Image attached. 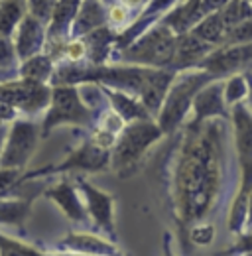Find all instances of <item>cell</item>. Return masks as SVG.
<instances>
[{"instance_id": "6da1fadb", "label": "cell", "mask_w": 252, "mask_h": 256, "mask_svg": "<svg viewBox=\"0 0 252 256\" xmlns=\"http://www.w3.org/2000/svg\"><path fill=\"white\" fill-rule=\"evenodd\" d=\"M228 118L188 120L172 158L170 195L182 224L201 223L217 205L226 176Z\"/></svg>"}, {"instance_id": "7a4b0ae2", "label": "cell", "mask_w": 252, "mask_h": 256, "mask_svg": "<svg viewBox=\"0 0 252 256\" xmlns=\"http://www.w3.org/2000/svg\"><path fill=\"white\" fill-rule=\"evenodd\" d=\"M211 79L213 77L201 67L176 71L170 83V89L164 96V102L156 114V122L164 130V134H174L186 124L191 112L193 96Z\"/></svg>"}, {"instance_id": "3957f363", "label": "cell", "mask_w": 252, "mask_h": 256, "mask_svg": "<svg viewBox=\"0 0 252 256\" xmlns=\"http://www.w3.org/2000/svg\"><path fill=\"white\" fill-rule=\"evenodd\" d=\"M164 130L156 118H140L126 122L118 132L112 148H110V170H114L120 178H128L140 166L148 150L162 140Z\"/></svg>"}, {"instance_id": "277c9868", "label": "cell", "mask_w": 252, "mask_h": 256, "mask_svg": "<svg viewBox=\"0 0 252 256\" xmlns=\"http://www.w3.org/2000/svg\"><path fill=\"white\" fill-rule=\"evenodd\" d=\"M96 114L98 112L81 98L77 85H52L50 104L40 122L42 138L50 136L58 126L93 128Z\"/></svg>"}, {"instance_id": "5b68a950", "label": "cell", "mask_w": 252, "mask_h": 256, "mask_svg": "<svg viewBox=\"0 0 252 256\" xmlns=\"http://www.w3.org/2000/svg\"><path fill=\"white\" fill-rule=\"evenodd\" d=\"M176 42H178V34L168 24L158 20L154 26H150L146 32L140 34L134 42H130L126 48L118 52L116 62L172 69Z\"/></svg>"}, {"instance_id": "8992f818", "label": "cell", "mask_w": 252, "mask_h": 256, "mask_svg": "<svg viewBox=\"0 0 252 256\" xmlns=\"http://www.w3.org/2000/svg\"><path fill=\"white\" fill-rule=\"evenodd\" d=\"M110 170V148L100 146L98 142H94L89 136L81 146H77L75 150H71L67 154V158L62 160L60 164L48 166V168H40L30 174H22L20 184L28 182V180H36L42 176H56V174H67V172H106Z\"/></svg>"}, {"instance_id": "52a82bcc", "label": "cell", "mask_w": 252, "mask_h": 256, "mask_svg": "<svg viewBox=\"0 0 252 256\" xmlns=\"http://www.w3.org/2000/svg\"><path fill=\"white\" fill-rule=\"evenodd\" d=\"M40 138H42V132H40L38 122H34L30 118H22V116L12 120L8 124L6 142L0 154V166L24 170L38 148Z\"/></svg>"}, {"instance_id": "ba28073f", "label": "cell", "mask_w": 252, "mask_h": 256, "mask_svg": "<svg viewBox=\"0 0 252 256\" xmlns=\"http://www.w3.org/2000/svg\"><path fill=\"white\" fill-rule=\"evenodd\" d=\"M52 85L50 83H34L22 77H14L8 81H0V102H8L20 110V114H38L44 112L50 104Z\"/></svg>"}, {"instance_id": "9c48e42d", "label": "cell", "mask_w": 252, "mask_h": 256, "mask_svg": "<svg viewBox=\"0 0 252 256\" xmlns=\"http://www.w3.org/2000/svg\"><path fill=\"white\" fill-rule=\"evenodd\" d=\"M213 79H226L234 73H246L252 69V42L244 44H220L201 64Z\"/></svg>"}, {"instance_id": "30bf717a", "label": "cell", "mask_w": 252, "mask_h": 256, "mask_svg": "<svg viewBox=\"0 0 252 256\" xmlns=\"http://www.w3.org/2000/svg\"><path fill=\"white\" fill-rule=\"evenodd\" d=\"M75 182H77V188L81 192L89 219L93 221L96 228H100L102 232H106L114 238V234H116L114 232V197L110 193L98 190L96 186L89 184L83 178H79Z\"/></svg>"}, {"instance_id": "8fae6325", "label": "cell", "mask_w": 252, "mask_h": 256, "mask_svg": "<svg viewBox=\"0 0 252 256\" xmlns=\"http://www.w3.org/2000/svg\"><path fill=\"white\" fill-rule=\"evenodd\" d=\"M222 79H211L209 83H205L197 95L193 96V104H191V112H189L188 120H207V118H228L230 114V106L224 100L222 93ZM186 120V122H188Z\"/></svg>"}, {"instance_id": "7c38bea8", "label": "cell", "mask_w": 252, "mask_h": 256, "mask_svg": "<svg viewBox=\"0 0 252 256\" xmlns=\"http://www.w3.org/2000/svg\"><path fill=\"white\" fill-rule=\"evenodd\" d=\"M12 44L16 50L18 60H26L32 58L40 52H46V44H48V26L38 20L36 16H32L26 12V16L20 20V24L16 26V30L12 34Z\"/></svg>"}, {"instance_id": "4fadbf2b", "label": "cell", "mask_w": 252, "mask_h": 256, "mask_svg": "<svg viewBox=\"0 0 252 256\" xmlns=\"http://www.w3.org/2000/svg\"><path fill=\"white\" fill-rule=\"evenodd\" d=\"M228 124L234 152L238 156V166H248L252 164V106L246 100L230 106Z\"/></svg>"}, {"instance_id": "5bb4252c", "label": "cell", "mask_w": 252, "mask_h": 256, "mask_svg": "<svg viewBox=\"0 0 252 256\" xmlns=\"http://www.w3.org/2000/svg\"><path fill=\"white\" fill-rule=\"evenodd\" d=\"M44 195L60 207V211H62L69 221H73V223H85L89 219L87 209H85V203H83V197H81V192H79L75 180H62V182L50 186L44 192Z\"/></svg>"}, {"instance_id": "9a60e30c", "label": "cell", "mask_w": 252, "mask_h": 256, "mask_svg": "<svg viewBox=\"0 0 252 256\" xmlns=\"http://www.w3.org/2000/svg\"><path fill=\"white\" fill-rule=\"evenodd\" d=\"M215 50V46L203 42L201 38H197L193 32L178 34V42H176V54H174V62L172 69L174 71H182L189 67H199V64Z\"/></svg>"}, {"instance_id": "2e32d148", "label": "cell", "mask_w": 252, "mask_h": 256, "mask_svg": "<svg viewBox=\"0 0 252 256\" xmlns=\"http://www.w3.org/2000/svg\"><path fill=\"white\" fill-rule=\"evenodd\" d=\"M60 246H62V250L89 256H106L118 252L114 240L100 238L94 232H69L65 238L60 240Z\"/></svg>"}, {"instance_id": "e0dca14e", "label": "cell", "mask_w": 252, "mask_h": 256, "mask_svg": "<svg viewBox=\"0 0 252 256\" xmlns=\"http://www.w3.org/2000/svg\"><path fill=\"white\" fill-rule=\"evenodd\" d=\"M102 26H106V2L104 0H83L71 24L69 38H83Z\"/></svg>"}, {"instance_id": "ac0fdd59", "label": "cell", "mask_w": 252, "mask_h": 256, "mask_svg": "<svg viewBox=\"0 0 252 256\" xmlns=\"http://www.w3.org/2000/svg\"><path fill=\"white\" fill-rule=\"evenodd\" d=\"M81 2L83 0H58L56 8L52 12V18L48 22V44L46 46L63 44L69 38L71 24L77 16V10H79Z\"/></svg>"}, {"instance_id": "d6986e66", "label": "cell", "mask_w": 252, "mask_h": 256, "mask_svg": "<svg viewBox=\"0 0 252 256\" xmlns=\"http://www.w3.org/2000/svg\"><path fill=\"white\" fill-rule=\"evenodd\" d=\"M100 85V83H98ZM104 95H106V100H108V106L118 112L124 122H132V120H140V118H154L148 108L144 106V102L138 98V96L130 95V93H124V91H118V89H112V87H104L100 85Z\"/></svg>"}, {"instance_id": "ffe728a7", "label": "cell", "mask_w": 252, "mask_h": 256, "mask_svg": "<svg viewBox=\"0 0 252 256\" xmlns=\"http://www.w3.org/2000/svg\"><path fill=\"white\" fill-rule=\"evenodd\" d=\"M116 36L118 34L114 32L112 28H108V26H102V28H98L94 32L83 36L85 46H87V64H108L110 56L116 50Z\"/></svg>"}, {"instance_id": "44dd1931", "label": "cell", "mask_w": 252, "mask_h": 256, "mask_svg": "<svg viewBox=\"0 0 252 256\" xmlns=\"http://www.w3.org/2000/svg\"><path fill=\"white\" fill-rule=\"evenodd\" d=\"M56 60L48 54V52H40L32 58L22 60L18 65V77L28 79L34 83H50L52 85V77L56 71Z\"/></svg>"}, {"instance_id": "7402d4cb", "label": "cell", "mask_w": 252, "mask_h": 256, "mask_svg": "<svg viewBox=\"0 0 252 256\" xmlns=\"http://www.w3.org/2000/svg\"><path fill=\"white\" fill-rule=\"evenodd\" d=\"M189 32H193L197 38H201L203 42L211 44V46H220L224 44V36H226V24L222 22L219 10L217 12H209L205 14Z\"/></svg>"}, {"instance_id": "603a6c76", "label": "cell", "mask_w": 252, "mask_h": 256, "mask_svg": "<svg viewBox=\"0 0 252 256\" xmlns=\"http://www.w3.org/2000/svg\"><path fill=\"white\" fill-rule=\"evenodd\" d=\"M34 197H14V199H2L0 195V224H16L24 228V223L32 211Z\"/></svg>"}, {"instance_id": "cb8c5ba5", "label": "cell", "mask_w": 252, "mask_h": 256, "mask_svg": "<svg viewBox=\"0 0 252 256\" xmlns=\"http://www.w3.org/2000/svg\"><path fill=\"white\" fill-rule=\"evenodd\" d=\"M26 12V0H0V34L12 38Z\"/></svg>"}, {"instance_id": "d4e9b609", "label": "cell", "mask_w": 252, "mask_h": 256, "mask_svg": "<svg viewBox=\"0 0 252 256\" xmlns=\"http://www.w3.org/2000/svg\"><path fill=\"white\" fill-rule=\"evenodd\" d=\"M18 65H20V60L16 56L12 40L0 34V81L18 77Z\"/></svg>"}, {"instance_id": "484cf974", "label": "cell", "mask_w": 252, "mask_h": 256, "mask_svg": "<svg viewBox=\"0 0 252 256\" xmlns=\"http://www.w3.org/2000/svg\"><path fill=\"white\" fill-rule=\"evenodd\" d=\"M222 93H224V100L228 106L236 104V102H244L248 98V79L246 73H234L228 75L226 79H222Z\"/></svg>"}, {"instance_id": "4316f807", "label": "cell", "mask_w": 252, "mask_h": 256, "mask_svg": "<svg viewBox=\"0 0 252 256\" xmlns=\"http://www.w3.org/2000/svg\"><path fill=\"white\" fill-rule=\"evenodd\" d=\"M222 22L228 26H234L252 16V0H228L219 10Z\"/></svg>"}, {"instance_id": "83f0119b", "label": "cell", "mask_w": 252, "mask_h": 256, "mask_svg": "<svg viewBox=\"0 0 252 256\" xmlns=\"http://www.w3.org/2000/svg\"><path fill=\"white\" fill-rule=\"evenodd\" d=\"M134 12L124 6L120 0H112L106 4V26L112 28L116 34H120L126 26L132 22Z\"/></svg>"}, {"instance_id": "f1b7e54d", "label": "cell", "mask_w": 252, "mask_h": 256, "mask_svg": "<svg viewBox=\"0 0 252 256\" xmlns=\"http://www.w3.org/2000/svg\"><path fill=\"white\" fill-rule=\"evenodd\" d=\"M0 254L2 256H30V254H44L42 248H38L36 244L24 242L16 236H8L4 232H0Z\"/></svg>"}, {"instance_id": "f546056e", "label": "cell", "mask_w": 252, "mask_h": 256, "mask_svg": "<svg viewBox=\"0 0 252 256\" xmlns=\"http://www.w3.org/2000/svg\"><path fill=\"white\" fill-rule=\"evenodd\" d=\"M244 42H252V16L226 28L224 44H244Z\"/></svg>"}, {"instance_id": "4dcf8cb0", "label": "cell", "mask_w": 252, "mask_h": 256, "mask_svg": "<svg viewBox=\"0 0 252 256\" xmlns=\"http://www.w3.org/2000/svg\"><path fill=\"white\" fill-rule=\"evenodd\" d=\"M56 4H58V0H26V10H28V14L36 16L38 20H42L48 26Z\"/></svg>"}, {"instance_id": "1f68e13d", "label": "cell", "mask_w": 252, "mask_h": 256, "mask_svg": "<svg viewBox=\"0 0 252 256\" xmlns=\"http://www.w3.org/2000/svg\"><path fill=\"white\" fill-rule=\"evenodd\" d=\"M20 178H22V168L0 166V195H6V193L12 192L20 184Z\"/></svg>"}, {"instance_id": "d6a6232c", "label": "cell", "mask_w": 252, "mask_h": 256, "mask_svg": "<svg viewBox=\"0 0 252 256\" xmlns=\"http://www.w3.org/2000/svg\"><path fill=\"white\" fill-rule=\"evenodd\" d=\"M189 238L193 244H199V246H207L213 242L215 238V226L213 224H195L189 228Z\"/></svg>"}, {"instance_id": "836d02e7", "label": "cell", "mask_w": 252, "mask_h": 256, "mask_svg": "<svg viewBox=\"0 0 252 256\" xmlns=\"http://www.w3.org/2000/svg\"><path fill=\"white\" fill-rule=\"evenodd\" d=\"M20 116V110L18 108H14L12 104H8V102H0V122H12V120H16Z\"/></svg>"}, {"instance_id": "e575fe53", "label": "cell", "mask_w": 252, "mask_h": 256, "mask_svg": "<svg viewBox=\"0 0 252 256\" xmlns=\"http://www.w3.org/2000/svg\"><path fill=\"white\" fill-rule=\"evenodd\" d=\"M228 0H201V14H209V12H217L220 10Z\"/></svg>"}, {"instance_id": "d590c367", "label": "cell", "mask_w": 252, "mask_h": 256, "mask_svg": "<svg viewBox=\"0 0 252 256\" xmlns=\"http://www.w3.org/2000/svg\"><path fill=\"white\" fill-rule=\"evenodd\" d=\"M120 2H122L124 6H128V8L136 14L138 10H142V8L146 6V2H148V0H120Z\"/></svg>"}, {"instance_id": "8d00e7d4", "label": "cell", "mask_w": 252, "mask_h": 256, "mask_svg": "<svg viewBox=\"0 0 252 256\" xmlns=\"http://www.w3.org/2000/svg\"><path fill=\"white\" fill-rule=\"evenodd\" d=\"M6 134H8V122H0V154H2V148L6 142Z\"/></svg>"}]
</instances>
